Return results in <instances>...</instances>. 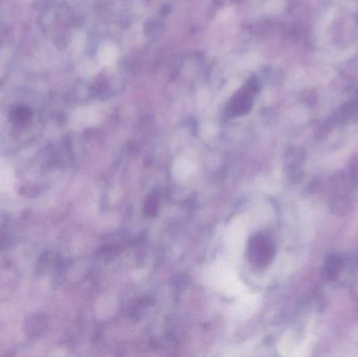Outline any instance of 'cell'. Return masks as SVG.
Listing matches in <instances>:
<instances>
[{
	"mask_svg": "<svg viewBox=\"0 0 358 357\" xmlns=\"http://www.w3.org/2000/svg\"><path fill=\"white\" fill-rule=\"evenodd\" d=\"M275 255V245L266 235L257 234L248 245V260L256 268H266Z\"/></svg>",
	"mask_w": 358,
	"mask_h": 357,
	"instance_id": "1",
	"label": "cell"
},
{
	"mask_svg": "<svg viewBox=\"0 0 358 357\" xmlns=\"http://www.w3.org/2000/svg\"><path fill=\"white\" fill-rule=\"evenodd\" d=\"M342 268V259L338 256H330L324 265L323 276L327 280H334Z\"/></svg>",
	"mask_w": 358,
	"mask_h": 357,
	"instance_id": "2",
	"label": "cell"
},
{
	"mask_svg": "<svg viewBox=\"0 0 358 357\" xmlns=\"http://www.w3.org/2000/svg\"><path fill=\"white\" fill-rule=\"evenodd\" d=\"M117 58V50H115L113 45H106L103 48L101 52V61L104 64H110Z\"/></svg>",
	"mask_w": 358,
	"mask_h": 357,
	"instance_id": "3",
	"label": "cell"
},
{
	"mask_svg": "<svg viewBox=\"0 0 358 357\" xmlns=\"http://www.w3.org/2000/svg\"><path fill=\"white\" fill-rule=\"evenodd\" d=\"M13 119H14V121L17 122V123H25V122L31 119V112L24 108L17 109V110H15L14 113H13Z\"/></svg>",
	"mask_w": 358,
	"mask_h": 357,
	"instance_id": "4",
	"label": "cell"
},
{
	"mask_svg": "<svg viewBox=\"0 0 358 357\" xmlns=\"http://www.w3.org/2000/svg\"><path fill=\"white\" fill-rule=\"evenodd\" d=\"M157 209H159L157 199L155 197H151L145 205V213L148 214L149 216H155L157 213Z\"/></svg>",
	"mask_w": 358,
	"mask_h": 357,
	"instance_id": "5",
	"label": "cell"
}]
</instances>
